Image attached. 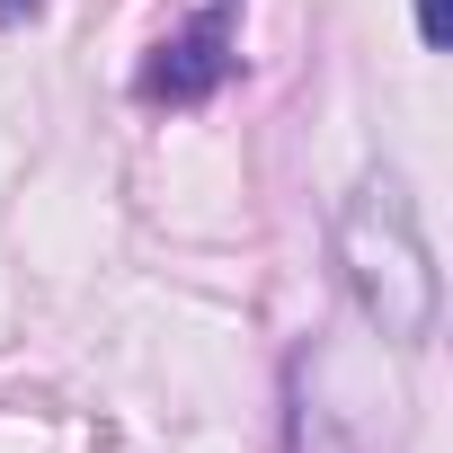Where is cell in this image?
I'll return each mask as SVG.
<instances>
[{"label": "cell", "instance_id": "cell-1", "mask_svg": "<svg viewBox=\"0 0 453 453\" xmlns=\"http://www.w3.org/2000/svg\"><path fill=\"white\" fill-rule=\"evenodd\" d=\"M338 276L356 294V311L391 338V347H426L435 320H444V276H435V250H426V222H418V196L373 169L356 178V196L338 204Z\"/></svg>", "mask_w": 453, "mask_h": 453}, {"label": "cell", "instance_id": "cell-2", "mask_svg": "<svg viewBox=\"0 0 453 453\" xmlns=\"http://www.w3.org/2000/svg\"><path fill=\"white\" fill-rule=\"evenodd\" d=\"M232 10H241V0H213V10H196L178 36L151 45V63L134 72L142 107H204L222 81L241 72V54H232Z\"/></svg>", "mask_w": 453, "mask_h": 453}, {"label": "cell", "instance_id": "cell-3", "mask_svg": "<svg viewBox=\"0 0 453 453\" xmlns=\"http://www.w3.org/2000/svg\"><path fill=\"white\" fill-rule=\"evenodd\" d=\"M418 45H426V54L453 45V0H418Z\"/></svg>", "mask_w": 453, "mask_h": 453}, {"label": "cell", "instance_id": "cell-4", "mask_svg": "<svg viewBox=\"0 0 453 453\" xmlns=\"http://www.w3.org/2000/svg\"><path fill=\"white\" fill-rule=\"evenodd\" d=\"M45 0H0V27H19V19H36Z\"/></svg>", "mask_w": 453, "mask_h": 453}]
</instances>
